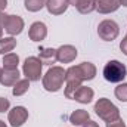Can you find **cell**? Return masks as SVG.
Returning <instances> with one entry per match:
<instances>
[{"mask_svg":"<svg viewBox=\"0 0 127 127\" xmlns=\"http://www.w3.org/2000/svg\"><path fill=\"white\" fill-rule=\"evenodd\" d=\"M0 38H3V25H1V13H0Z\"/></svg>","mask_w":127,"mask_h":127,"instance_id":"29","label":"cell"},{"mask_svg":"<svg viewBox=\"0 0 127 127\" xmlns=\"http://www.w3.org/2000/svg\"><path fill=\"white\" fill-rule=\"evenodd\" d=\"M75 7H77V10H78L80 13L87 15V13L93 12L96 9V3H95V0H80Z\"/></svg>","mask_w":127,"mask_h":127,"instance_id":"19","label":"cell"},{"mask_svg":"<svg viewBox=\"0 0 127 127\" xmlns=\"http://www.w3.org/2000/svg\"><path fill=\"white\" fill-rule=\"evenodd\" d=\"M95 112L96 115H99V118H102L106 123H111L120 118V109L106 97H100L95 103Z\"/></svg>","mask_w":127,"mask_h":127,"instance_id":"4","label":"cell"},{"mask_svg":"<svg viewBox=\"0 0 127 127\" xmlns=\"http://www.w3.org/2000/svg\"><path fill=\"white\" fill-rule=\"evenodd\" d=\"M68 6L66 0H46V9L50 15H62Z\"/></svg>","mask_w":127,"mask_h":127,"instance_id":"13","label":"cell"},{"mask_svg":"<svg viewBox=\"0 0 127 127\" xmlns=\"http://www.w3.org/2000/svg\"><path fill=\"white\" fill-rule=\"evenodd\" d=\"M102 74L105 80L109 83H121L127 77V68L123 62L114 59V61H108L105 64Z\"/></svg>","mask_w":127,"mask_h":127,"instance_id":"3","label":"cell"},{"mask_svg":"<svg viewBox=\"0 0 127 127\" xmlns=\"http://www.w3.org/2000/svg\"><path fill=\"white\" fill-rule=\"evenodd\" d=\"M120 49H121V52L127 56V34H126V37L121 40V43H120Z\"/></svg>","mask_w":127,"mask_h":127,"instance_id":"25","label":"cell"},{"mask_svg":"<svg viewBox=\"0 0 127 127\" xmlns=\"http://www.w3.org/2000/svg\"><path fill=\"white\" fill-rule=\"evenodd\" d=\"M89 120H90V114L87 111H84V109H75L69 115V123L72 126H83Z\"/></svg>","mask_w":127,"mask_h":127,"instance_id":"16","label":"cell"},{"mask_svg":"<svg viewBox=\"0 0 127 127\" xmlns=\"http://www.w3.org/2000/svg\"><path fill=\"white\" fill-rule=\"evenodd\" d=\"M114 93H115V97H117L118 100L127 102V83H120V84L115 87Z\"/></svg>","mask_w":127,"mask_h":127,"instance_id":"22","label":"cell"},{"mask_svg":"<svg viewBox=\"0 0 127 127\" xmlns=\"http://www.w3.org/2000/svg\"><path fill=\"white\" fill-rule=\"evenodd\" d=\"M9 106H10L9 99H6V97H0V112L7 111V109H9Z\"/></svg>","mask_w":127,"mask_h":127,"instance_id":"23","label":"cell"},{"mask_svg":"<svg viewBox=\"0 0 127 127\" xmlns=\"http://www.w3.org/2000/svg\"><path fill=\"white\" fill-rule=\"evenodd\" d=\"M6 6H7V0H0V13L6 9Z\"/></svg>","mask_w":127,"mask_h":127,"instance_id":"27","label":"cell"},{"mask_svg":"<svg viewBox=\"0 0 127 127\" xmlns=\"http://www.w3.org/2000/svg\"><path fill=\"white\" fill-rule=\"evenodd\" d=\"M24 6L28 12H38L46 6V0H25Z\"/></svg>","mask_w":127,"mask_h":127,"instance_id":"21","label":"cell"},{"mask_svg":"<svg viewBox=\"0 0 127 127\" xmlns=\"http://www.w3.org/2000/svg\"><path fill=\"white\" fill-rule=\"evenodd\" d=\"M93 96H95V92H93L90 87H87V86H80V87L74 92L72 99L77 100V102H80V103H89V102H92Z\"/></svg>","mask_w":127,"mask_h":127,"instance_id":"14","label":"cell"},{"mask_svg":"<svg viewBox=\"0 0 127 127\" xmlns=\"http://www.w3.org/2000/svg\"><path fill=\"white\" fill-rule=\"evenodd\" d=\"M1 25L4 31L10 34L12 37L16 34H21L24 30V19L18 15H6L1 13Z\"/></svg>","mask_w":127,"mask_h":127,"instance_id":"6","label":"cell"},{"mask_svg":"<svg viewBox=\"0 0 127 127\" xmlns=\"http://www.w3.org/2000/svg\"><path fill=\"white\" fill-rule=\"evenodd\" d=\"M15 47H16V40H15L12 35H10V37L0 38V53H1V55L10 53Z\"/></svg>","mask_w":127,"mask_h":127,"instance_id":"17","label":"cell"},{"mask_svg":"<svg viewBox=\"0 0 127 127\" xmlns=\"http://www.w3.org/2000/svg\"><path fill=\"white\" fill-rule=\"evenodd\" d=\"M95 3H96L95 10H97L99 13H111V12H115L121 6L120 4V0H95Z\"/></svg>","mask_w":127,"mask_h":127,"instance_id":"12","label":"cell"},{"mask_svg":"<svg viewBox=\"0 0 127 127\" xmlns=\"http://www.w3.org/2000/svg\"><path fill=\"white\" fill-rule=\"evenodd\" d=\"M28 37L32 41H41V40H44L47 37V27H46V24L40 22V21L31 24V27L28 30Z\"/></svg>","mask_w":127,"mask_h":127,"instance_id":"11","label":"cell"},{"mask_svg":"<svg viewBox=\"0 0 127 127\" xmlns=\"http://www.w3.org/2000/svg\"><path fill=\"white\" fill-rule=\"evenodd\" d=\"M106 127H126V123H124L121 118H118V120H115V121L106 123Z\"/></svg>","mask_w":127,"mask_h":127,"instance_id":"24","label":"cell"},{"mask_svg":"<svg viewBox=\"0 0 127 127\" xmlns=\"http://www.w3.org/2000/svg\"><path fill=\"white\" fill-rule=\"evenodd\" d=\"M65 81V69L62 66H50L43 77V87L47 92H58Z\"/></svg>","mask_w":127,"mask_h":127,"instance_id":"2","label":"cell"},{"mask_svg":"<svg viewBox=\"0 0 127 127\" xmlns=\"http://www.w3.org/2000/svg\"><path fill=\"white\" fill-rule=\"evenodd\" d=\"M83 127H99V124L96 123V121H92V120H89L87 123H84Z\"/></svg>","mask_w":127,"mask_h":127,"instance_id":"26","label":"cell"},{"mask_svg":"<svg viewBox=\"0 0 127 127\" xmlns=\"http://www.w3.org/2000/svg\"><path fill=\"white\" fill-rule=\"evenodd\" d=\"M18 64H19V56L16 53H7V55H3V68H9V69H13V68H18Z\"/></svg>","mask_w":127,"mask_h":127,"instance_id":"20","label":"cell"},{"mask_svg":"<svg viewBox=\"0 0 127 127\" xmlns=\"http://www.w3.org/2000/svg\"><path fill=\"white\" fill-rule=\"evenodd\" d=\"M97 34L102 40L105 41H112L118 37L120 34V27L115 21L112 19H105L97 25Z\"/></svg>","mask_w":127,"mask_h":127,"instance_id":"7","label":"cell"},{"mask_svg":"<svg viewBox=\"0 0 127 127\" xmlns=\"http://www.w3.org/2000/svg\"><path fill=\"white\" fill-rule=\"evenodd\" d=\"M66 1H68V4H72V6H77L80 0H66Z\"/></svg>","mask_w":127,"mask_h":127,"instance_id":"28","label":"cell"},{"mask_svg":"<svg viewBox=\"0 0 127 127\" xmlns=\"http://www.w3.org/2000/svg\"><path fill=\"white\" fill-rule=\"evenodd\" d=\"M0 127H7V126H6V123H4V121H1V120H0Z\"/></svg>","mask_w":127,"mask_h":127,"instance_id":"31","label":"cell"},{"mask_svg":"<svg viewBox=\"0 0 127 127\" xmlns=\"http://www.w3.org/2000/svg\"><path fill=\"white\" fill-rule=\"evenodd\" d=\"M120 4H123V6L127 7V0H120Z\"/></svg>","mask_w":127,"mask_h":127,"instance_id":"30","label":"cell"},{"mask_svg":"<svg viewBox=\"0 0 127 127\" xmlns=\"http://www.w3.org/2000/svg\"><path fill=\"white\" fill-rule=\"evenodd\" d=\"M96 75V66L92 62H81L65 69V96L72 99L74 92L81 86L83 81L93 80Z\"/></svg>","mask_w":127,"mask_h":127,"instance_id":"1","label":"cell"},{"mask_svg":"<svg viewBox=\"0 0 127 127\" xmlns=\"http://www.w3.org/2000/svg\"><path fill=\"white\" fill-rule=\"evenodd\" d=\"M0 74H1V68H0Z\"/></svg>","mask_w":127,"mask_h":127,"instance_id":"32","label":"cell"},{"mask_svg":"<svg viewBox=\"0 0 127 127\" xmlns=\"http://www.w3.org/2000/svg\"><path fill=\"white\" fill-rule=\"evenodd\" d=\"M7 120L12 127H21L28 120V111L25 106H15L9 111Z\"/></svg>","mask_w":127,"mask_h":127,"instance_id":"8","label":"cell"},{"mask_svg":"<svg viewBox=\"0 0 127 127\" xmlns=\"http://www.w3.org/2000/svg\"><path fill=\"white\" fill-rule=\"evenodd\" d=\"M78 52L74 46L71 44H64L59 49H56V56H58V61L61 64H69L72 62L75 58H77Z\"/></svg>","mask_w":127,"mask_h":127,"instance_id":"9","label":"cell"},{"mask_svg":"<svg viewBox=\"0 0 127 127\" xmlns=\"http://www.w3.org/2000/svg\"><path fill=\"white\" fill-rule=\"evenodd\" d=\"M28 89H30V80H28V78L19 80V81H16V84L13 86L12 95L13 96H22L28 92Z\"/></svg>","mask_w":127,"mask_h":127,"instance_id":"18","label":"cell"},{"mask_svg":"<svg viewBox=\"0 0 127 127\" xmlns=\"http://www.w3.org/2000/svg\"><path fill=\"white\" fill-rule=\"evenodd\" d=\"M40 55H38V59L41 61L43 65H52L58 61V56H56V49H52V47H40Z\"/></svg>","mask_w":127,"mask_h":127,"instance_id":"15","label":"cell"},{"mask_svg":"<svg viewBox=\"0 0 127 127\" xmlns=\"http://www.w3.org/2000/svg\"><path fill=\"white\" fill-rule=\"evenodd\" d=\"M41 68L43 64L37 56H28L22 65V72L25 78H28L30 81H37L41 77Z\"/></svg>","mask_w":127,"mask_h":127,"instance_id":"5","label":"cell"},{"mask_svg":"<svg viewBox=\"0 0 127 127\" xmlns=\"http://www.w3.org/2000/svg\"><path fill=\"white\" fill-rule=\"evenodd\" d=\"M19 71L18 68H13V69H9V68H3L1 69V74H0V84L4 86V87H9V86H15L16 81H19Z\"/></svg>","mask_w":127,"mask_h":127,"instance_id":"10","label":"cell"}]
</instances>
